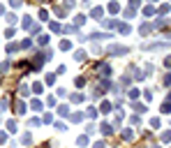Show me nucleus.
Segmentation results:
<instances>
[{
	"label": "nucleus",
	"mask_w": 171,
	"mask_h": 148,
	"mask_svg": "<svg viewBox=\"0 0 171 148\" xmlns=\"http://www.w3.org/2000/svg\"><path fill=\"white\" fill-rule=\"evenodd\" d=\"M106 53H109V56H125V53H127V46L113 44V46H109V49H106Z\"/></svg>",
	"instance_id": "nucleus-1"
},
{
	"label": "nucleus",
	"mask_w": 171,
	"mask_h": 148,
	"mask_svg": "<svg viewBox=\"0 0 171 148\" xmlns=\"http://www.w3.org/2000/svg\"><path fill=\"white\" fill-rule=\"evenodd\" d=\"M100 74L102 77H111V67L109 65H100Z\"/></svg>",
	"instance_id": "nucleus-2"
},
{
	"label": "nucleus",
	"mask_w": 171,
	"mask_h": 148,
	"mask_svg": "<svg viewBox=\"0 0 171 148\" xmlns=\"http://www.w3.org/2000/svg\"><path fill=\"white\" fill-rule=\"evenodd\" d=\"M150 30H153V26H150V23H143V26L139 28V33H141V35H148Z\"/></svg>",
	"instance_id": "nucleus-3"
},
{
	"label": "nucleus",
	"mask_w": 171,
	"mask_h": 148,
	"mask_svg": "<svg viewBox=\"0 0 171 148\" xmlns=\"http://www.w3.org/2000/svg\"><path fill=\"white\" fill-rule=\"evenodd\" d=\"M102 132H104V134H111V125H106V123H102Z\"/></svg>",
	"instance_id": "nucleus-4"
},
{
	"label": "nucleus",
	"mask_w": 171,
	"mask_h": 148,
	"mask_svg": "<svg viewBox=\"0 0 171 148\" xmlns=\"http://www.w3.org/2000/svg\"><path fill=\"white\" fill-rule=\"evenodd\" d=\"M16 109H19L16 113H26V104H23V102H16Z\"/></svg>",
	"instance_id": "nucleus-5"
},
{
	"label": "nucleus",
	"mask_w": 171,
	"mask_h": 148,
	"mask_svg": "<svg viewBox=\"0 0 171 148\" xmlns=\"http://www.w3.org/2000/svg\"><path fill=\"white\" fill-rule=\"evenodd\" d=\"M111 111V104H109V102H102V113H109Z\"/></svg>",
	"instance_id": "nucleus-6"
},
{
	"label": "nucleus",
	"mask_w": 171,
	"mask_h": 148,
	"mask_svg": "<svg viewBox=\"0 0 171 148\" xmlns=\"http://www.w3.org/2000/svg\"><path fill=\"white\" fill-rule=\"evenodd\" d=\"M19 93H21V95H23V97L28 95V86H26V83H21V88H19Z\"/></svg>",
	"instance_id": "nucleus-7"
},
{
	"label": "nucleus",
	"mask_w": 171,
	"mask_h": 148,
	"mask_svg": "<svg viewBox=\"0 0 171 148\" xmlns=\"http://www.w3.org/2000/svg\"><path fill=\"white\" fill-rule=\"evenodd\" d=\"M7 130H9V132H16V123L9 120V123H7Z\"/></svg>",
	"instance_id": "nucleus-8"
},
{
	"label": "nucleus",
	"mask_w": 171,
	"mask_h": 148,
	"mask_svg": "<svg viewBox=\"0 0 171 148\" xmlns=\"http://www.w3.org/2000/svg\"><path fill=\"white\" fill-rule=\"evenodd\" d=\"M100 16H102V9L95 7V9H93V19H100Z\"/></svg>",
	"instance_id": "nucleus-9"
},
{
	"label": "nucleus",
	"mask_w": 171,
	"mask_h": 148,
	"mask_svg": "<svg viewBox=\"0 0 171 148\" xmlns=\"http://www.w3.org/2000/svg\"><path fill=\"white\" fill-rule=\"evenodd\" d=\"M58 113H60V116H67V113H69V109H67V106H65V104H62V106H60V109H58Z\"/></svg>",
	"instance_id": "nucleus-10"
},
{
	"label": "nucleus",
	"mask_w": 171,
	"mask_h": 148,
	"mask_svg": "<svg viewBox=\"0 0 171 148\" xmlns=\"http://www.w3.org/2000/svg\"><path fill=\"white\" fill-rule=\"evenodd\" d=\"M16 49H19L16 44H7V53H14V51H16Z\"/></svg>",
	"instance_id": "nucleus-11"
},
{
	"label": "nucleus",
	"mask_w": 171,
	"mask_h": 148,
	"mask_svg": "<svg viewBox=\"0 0 171 148\" xmlns=\"http://www.w3.org/2000/svg\"><path fill=\"white\" fill-rule=\"evenodd\" d=\"M162 83H164V86H169V83H171V74H164V79H162Z\"/></svg>",
	"instance_id": "nucleus-12"
},
{
	"label": "nucleus",
	"mask_w": 171,
	"mask_h": 148,
	"mask_svg": "<svg viewBox=\"0 0 171 148\" xmlns=\"http://www.w3.org/2000/svg\"><path fill=\"white\" fill-rule=\"evenodd\" d=\"M69 46H72V44H69V42H67V39H65V42H62V44H60V49H62V51H67V49H69Z\"/></svg>",
	"instance_id": "nucleus-13"
},
{
	"label": "nucleus",
	"mask_w": 171,
	"mask_h": 148,
	"mask_svg": "<svg viewBox=\"0 0 171 148\" xmlns=\"http://www.w3.org/2000/svg\"><path fill=\"white\" fill-rule=\"evenodd\" d=\"M53 81H56V77H53V74H46V83H49V86H51Z\"/></svg>",
	"instance_id": "nucleus-14"
},
{
	"label": "nucleus",
	"mask_w": 171,
	"mask_h": 148,
	"mask_svg": "<svg viewBox=\"0 0 171 148\" xmlns=\"http://www.w3.org/2000/svg\"><path fill=\"white\" fill-rule=\"evenodd\" d=\"M88 144V137H79V146H86Z\"/></svg>",
	"instance_id": "nucleus-15"
},
{
	"label": "nucleus",
	"mask_w": 171,
	"mask_h": 148,
	"mask_svg": "<svg viewBox=\"0 0 171 148\" xmlns=\"http://www.w3.org/2000/svg\"><path fill=\"white\" fill-rule=\"evenodd\" d=\"M162 141H171V132H164V134H162Z\"/></svg>",
	"instance_id": "nucleus-16"
},
{
	"label": "nucleus",
	"mask_w": 171,
	"mask_h": 148,
	"mask_svg": "<svg viewBox=\"0 0 171 148\" xmlns=\"http://www.w3.org/2000/svg\"><path fill=\"white\" fill-rule=\"evenodd\" d=\"M162 111H164V113H169V111H171V102H167V104L162 106Z\"/></svg>",
	"instance_id": "nucleus-17"
},
{
	"label": "nucleus",
	"mask_w": 171,
	"mask_h": 148,
	"mask_svg": "<svg viewBox=\"0 0 171 148\" xmlns=\"http://www.w3.org/2000/svg\"><path fill=\"white\" fill-rule=\"evenodd\" d=\"M134 109H137V111H141V113H143V111H146V104H134Z\"/></svg>",
	"instance_id": "nucleus-18"
},
{
	"label": "nucleus",
	"mask_w": 171,
	"mask_h": 148,
	"mask_svg": "<svg viewBox=\"0 0 171 148\" xmlns=\"http://www.w3.org/2000/svg\"><path fill=\"white\" fill-rule=\"evenodd\" d=\"M93 148H106V146H104V141H100V144H95Z\"/></svg>",
	"instance_id": "nucleus-19"
},
{
	"label": "nucleus",
	"mask_w": 171,
	"mask_h": 148,
	"mask_svg": "<svg viewBox=\"0 0 171 148\" xmlns=\"http://www.w3.org/2000/svg\"><path fill=\"white\" fill-rule=\"evenodd\" d=\"M21 5V0H12V7H19Z\"/></svg>",
	"instance_id": "nucleus-20"
},
{
	"label": "nucleus",
	"mask_w": 171,
	"mask_h": 148,
	"mask_svg": "<svg viewBox=\"0 0 171 148\" xmlns=\"http://www.w3.org/2000/svg\"><path fill=\"white\" fill-rule=\"evenodd\" d=\"M164 65H167V67H171V56L167 58V60H164Z\"/></svg>",
	"instance_id": "nucleus-21"
},
{
	"label": "nucleus",
	"mask_w": 171,
	"mask_h": 148,
	"mask_svg": "<svg viewBox=\"0 0 171 148\" xmlns=\"http://www.w3.org/2000/svg\"><path fill=\"white\" fill-rule=\"evenodd\" d=\"M42 148H49V146H42Z\"/></svg>",
	"instance_id": "nucleus-22"
}]
</instances>
